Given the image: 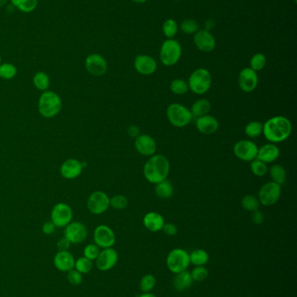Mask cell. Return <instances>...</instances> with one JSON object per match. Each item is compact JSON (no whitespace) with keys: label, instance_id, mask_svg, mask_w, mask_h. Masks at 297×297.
I'll use <instances>...</instances> for the list:
<instances>
[{"label":"cell","instance_id":"obj_1","mask_svg":"<svg viewBox=\"0 0 297 297\" xmlns=\"http://www.w3.org/2000/svg\"><path fill=\"white\" fill-rule=\"evenodd\" d=\"M292 124L289 119L283 116L271 118L263 124L262 134L272 144L285 141L291 135Z\"/></svg>","mask_w":297,"mask_h":297},{"label":"cell","instance_id":"obj_2","mask_svg":"<svg viewBox=\"0 0 297 297\" xmlns=\"http://www.w3.org/2000/svg\"><path fill=\"white\" fill-rule=\"evenodd\" d=\"M170 170L168 159L163 155H154L144 165L143 173L145 178L151 184L157 185L166 180Z\"/></svg>","mask_w":297,"mask_h":297},{"label":"cell","instance_id":"obj_3","mask_svg":"<svg viewBox=\"0 0 297 297\" xmlns=\"http://www.w3.org/2000/svg\"><path fill=\"white\" fill-rule=\"evenodd\" d=\"M60 97L53 90H46L38 99V112L46 119H52L58 115L62 109Z\"/></svg>","mask_w":297,"mask_h":297},{"label":"cell","instance_id":"obj_4","mask_svg":"<svg viewBox=\"0 0 297 297\" xmlns=\"http://www.w3.org/2000/svg\"><path fill=\"white\" fill-rule=\"evenodd\" d=\"M188 88L196 95H203L207 93L212 85V76L204 68L195 70L190 75L187 82Z\"/></svg>","mask_w":297,"mask_h":297},{"label":"cell","instance_id":"obj_5","mask_svg":"<svg viewBox=\"0 0 297 297\" xmlns=\"http://www.w3.org/2000/svg\"><path fill=\"white\" fill-rule=\"evenodd\" d=\"M166 117L169 123L177 128L185 127L193 119L190 110L181 104H170L166 109Z\"/></svg>","mask_w":297,"mask_h":297},{"label":"cell","instance_id":"obj_6","mask_svg":"<svg viewBox=\"0 0 297 297\" xmlns=\"http://www.w3.org/2000/svg\"><path fill=\"white\" fill-rule=\"evenodd\" d=\"M181 53L182 49L180 43L175 39L169 38L162 43L160 48V61L166 66H172L179 62Z\"/></svg>","mask_w":297,"mask_h":297},{"label":"cell","instance_id":"obj_7","mask_svg":"<svg viewBox=\"0 0 297 297\" xmlns=\"http://www.w3.org/2000/svg\"><path fill=\"white\" fill-rule=\"evenodd\" d=\"M170 271L178 274L185 271L190 265L189 254L182 248H175L169 252L166 260Z\"/></svg>","mask_w":297,"mask_h":297},{"label":"cell","instance_id":"obj_8","mask_svg":"<svg viewBox=\"0 0 297 297\" xmlns=\"http://www.w3.org/2000/svg\"><path fill=\"white\" fill-rule=\"evenodd\" d=\"M282 195V186L277 185L274 182H266L263 185L259 194H258V200L260 204H262L265 207H270L275 204L280 199Z\"/></svg>","mask_w":297,"mask_h":297},{"label":"cell","instance_id":"obj_9","mask_svg":"<svg viewBox=\"0 0 297 297\" xmlns=\"http://www.w3.org/2000/svg\"><path fill=\"white\" fill-rule=\"evenodd\" d=\"M73 216V210L69 205L65 202H58L52 210L51 221L57 228H64L72 222Z\"/></svg>","mask_w":297,"mask_h":297},{"label":"cell","instance_id":"obj_10","mask_svg":"<svg viewBox=\"0 0 297 297\" xmlns=\"http://www.w3.org/2000/svg\"><path fill=\"white\" fill-rule=\"evenodd\" d=\"M110 207V198L103 191H96L91 194L88 199V208L91 213L101 215Z\"/></svg>","mask_w":297,"mask_h":297},{"label":"cell","instance_id":"obj_11","mask_svg":"<svg viewBox=\"0 0 297 297\" xmlns=\"http://www.w3.org/2000/svg\"><path fill=\"white\" fill-rule=\"evenodd\" d=\"M258 146L250 140H241L234 146V153L236 157L242 161L251 162L257 159Z\"/></svg>","mask_w":297,"mask_h":297},{"label":"cell","instance_id":"obj_12","mask_svg":"<svg viewBox=\"0 0 297 297\" xmlns=\"http://www.w3.org/2000/svg\"><path fill=\"white\" fill-rule=\"evenodd\" d=\"M93 239L99 248H112L116 242L114 231L107 225H99L93 233Z\"/></svg>","mask_w":297,"mask_h":297},{"label":"cell","instance_id":"obj_13","mask_svg":"<svg viewBox=\"0 0 297 297\" xmlns=\"http://www.w3.org/2000/svg\"><path fill=\"white\" fill-rule=\"evenodd\" d=\"M84 67L91 75L101 77L108 72V62L100 54L93 53L86 58Z\"/></svg>","mask_w":297,"mask_h":297},{"label":"cell","instance_id":"obj_14","mask_svg":"<svg viewBox=\"0 0 297 297\" xmlns=\"http://www.w3.org/2000/svg\"><path fill=\"white\" fill-rule=\"evenodd\" d=\"M65 237L73 244H79L84 242L88 237V229L80 222H71L65 227Z\"/></svg>","mask_w":297,"mask_h":297},{"label":"cell","instance_id":"obj_15","mask_svg":"<svg viewBox=\"0 0 297 297\" xmlns=\"http://www.w3.org/2000/svg\"><path fill=\"white\" fill-rule=\"evenodd\" d=\"M119 255L113 248H103L97 257L96 267L100 271H108L116 265Z\"/></svg>","mask_w":297,"mask_h":297},{"label":"cell","instance_id":"obj_16","mask_svg":"<svg viewBox=\"0 0 297 297\" xmlns=\"http://www.w3.org/2000/svg\"><path fill=\"white\" fill-rule=\"evenodd\" d=\"M258 75L251 68H244L241 71L238 77L240 89L244 93H252L258 85Z\"/></svg>","mask_w":297,"mask_h":297},{"label":"cell","instance_id":"obj_17","mask_svg":"<svg viewBox=\"0 0 297 297\" xmlns=\"http://www.w3.org/2000/svg\"><path fill=\"white\" fill-rule=\"evenodd\" d=\"M134 147L140 155L152 156H154L156 152L157 144L151 136H149L147 134H142L135 139Z\"/></svg>","mask_w":297,"mask_h":297},{"label":"cell","instance_id":"obj_18","mask_svg":"<svg viewBox=\"0 0 297 297\" xmlns=\"http://www.w3.org/2000/svg\"><path fill=\"white\" fill-rule=\"evenodd\" d=\"M134 68L141 75H152L157 69V63L155 58L148 55H139L134 60Z\"/></svg>","mask_w":297,"mask_h":297},{"label":"cell","instance_id":"obj_19","mask_svg":"<svg viewBox=\"0 0 297 297\" xmlns=\"http://www.w3.org/2000/svg\"><path fill=\"white\" fill-rule=\"evenodd\" d=\"M195 45L203 52H211L216 48V39L209 32L201 30L196 32L194 38Z\"/></svg>","mask_w":297,"mask_h":297},{"label":"cell","instance_id":"obj_20","mask_svg":"<svg viewBox=\"0 0 297 297\" xmlns=\"http://www.w3.org/2000/svg\"><path fill=\"white\" fill-rule=\"evenodd\" d=\"M83 170V164L74 158L67 159L62 164L60 174L64 178L72 180L80 176Z\"/></svg>","mask_w":297,"mask_h":297},{"label":"cell","instance_id":"obj_21","mask_svg":"<svg viewBox=\"0 0 297 297\" xmlns=\"http://www.w3.org/2000/svg\"><path fill=\"white\" fill-rule=\"evenodd\" d=\"M55 268L61 272H68L74 268L75 259L69 251H58L53 258Z\"/></svg>","mask_w":297,"mask_h":297},{"label":"cell","instance_id":"obj_22","mask_svg":"<svg viewBox=\"0 0 297 297\" xmlns=\"http://www.w3.org/2000/svg\"><path fill=\"white\" fill-rule=\"evenodd\" d=\"M196 128L200 132L204 135H212L219 129V122L213 116H203L198 118L195 123Z\"/></svg>","mask_w":297,"mask_h":297},{"label":"cell","instance_id":"obj_23","mask_svg":"<svg viewBox=\"0 0 297 297\" xmlns=\"http://www.w3.org/2000/svg\"><path fill=\"white\" fill-rule=\"evenodd\" d=\"M280 156L279 148L277 147L275 144H267L261 148H258L257 159L263 162L265 164H271L277 161Z\"/></svg>","mask_w":297,"mask_h":297},{"label":"cell","instance_id":"obj_24","mask_svg":"<svg viewBox=\"0 0 297 297\" xmlns=\"http://www.w3.org/2000/svg\"><path fill=\"white\" fill-rule=\"evenodd\" d=\"M143 224L147 231L151 232H158L163 228L165 220L160 214L152 211L145 215V217L143 218Z\"/></svg>","mask_w":297,"mask_h":297},{"label":"cell","instance_id":"obj_25","mask_svg":"<svg viewBox=\"0 0 297 297\" xmlns=\"http://www.w3.org/2000/svg\"><path fill=\"white\" fill-rule=\"evenodd\" d=\"M193 283L194 281H193L191 274L187 270L175 274V278L173 280L174 288L178 292H183L189 289L193 285Z\"/></svg>","mask_w":297,"mask_h":297},{"label":"cell","instance_id":"obj_26","mask_svg":"<svg viewBox=\"0 0 297 297\" xmlns=\"http://www.w3.org/2000/svg\"><path fill=\"white\" fill-rule=\"evenodd\" d=\"M211 110V104L207 99L202 98V99H199L197 101H195L192 104L191 107V114H192L193 118H201L203 116L207 115Z\"/></svg>","mask_w":297,"mask_h":297},{"label":"cell","instance_id":"obj_27","mask_svg":"<svg viewBox=\"0 0 297 297\" xmlns=\"http://www.w3.org/2000/svg\"><path fill=\"white\" fill-rule=\"evenodd\" d=\"M155 194L161 199H168L174 194V187L170 181L164 180L162 182L155 185Z\"/></svg>","mask_w":297,"mask_h":297},{"label":"cell","instance_id":"obj_28","mask_svg":"<svg viewBox=\"0 0 297 297\" xmlns=\"http://www.w3.org/2000/svg\"><path fill=\"white\" fill-rule=\"evenodd\" d=\"M272 182H275L277 185H284L287 178V172H286L285 168L283 165H274L269 170Z\"/></svg>","mask_w":297,"mask_h":297},{"label":"cell","instance_id":"obj_29","mask_svg":"<svg viewBox=\"0 0 297 297\" xmlns=\"http://www.w3.org/2000/svg\"><path fill=\"white\" fill-rule=\"evenodd\" d=\"M190 263L195 266H205L209 261V255L204 249H195L189 254Z\"/></svg>","mask_w":297,"mask_h":297},{"label":"cell","instance_id":"obj_30","mask_svg":"<svg viewBox=\"0 0 297 297\" xmlns=\"http://www.w3.org/2000/svg\"><path fill=\"white\" fill-rule=\"evenodd\" d=\"M33 84L37 89H39L41 92H46L49 88L51 81H50L49 76L43 72H38L36 73L33 79H32Z\"/></svg>","mask_w":297,"mask_h":297},{"label":"cell","instance_id":"obj_31","mask_svg":"<svg viewBox=\"0 0 297 297\" xmlns=\"http://www.w3.org/2000/svg\"><path fill=\"white\" fill-rule=\"evenodd\" d=\"M12 6L21 12L29 13L37 8L38 0H11Z\"/></svg>","mask_w":297,"mask_h":297},{"label":"cell","instance_id":"obj_32","mask_svg":"<svg viewBox=\"0 0 297 297\" xmlns=\"http://www.w3.org/2000/svg\"><path fill=\"white\" fill-rule=\"evenodd\" d=\"M262 131H263V124L259 121L250 122L245 127V134L250 139H257L262 135Z\"/></svg>","mask_w":297,"mask_h":297},{"label":"cell","instance_id":"obj_33","mask_svg":"<svg viewBox=\"0 0 297 297\" xmlns=\"http://www.w3.org/2000/svg\"><path fill=\"white\" fill-rule=\"evenodd\" d=\"M18 70L14 64L11 63L0 64V78L4 80H11L17 75Z\"/></svg>","mask_w":297,"mask_h":297},{"label":"cell","instance_id":"obj_34","mask_svg":"<svg viewBox=\"0 0 297 297\" xmlns=\"http://www.w3.org/2000/svg\"><path fill=\"white\" fill-rule=\"evenodd\" d=\"M156 278L154 275L147 274L141 278L140 282V289L142 293H149L155 289L156 285Z\"/></svg>","mask_w":297,"mask_h":297},{"label":"cell","instance_id":"obj_35","mask_svg":"<svg viewBox=\"0 0 297 297\" xmlns=\"http://www.w3.org/2000/svg\"><path fill=\"white\" fill-rule=\"evenodd\" d=\"M170 89L172 90L173 93H175V95H184L188 92V84L187 82L183 80V79H175L171 82L170 84Z\"/></svg>","mask_w":297,"mask_h":297},{"label":"cell","instance_id":"obj_36","mask_svg":"<svg viewBox=\"0 0 297 297\" xmlns=\"http://www.w3.org/2000/svg\"><path fill=\"white\" fill-rule=\"evenodd\" d=\"M242 206L246 211L253 212L257 210H259V200L257 196H253V195H246L242 198Z\"/></svg>","mask_w":297,"mask_h":297},{"label":"cell","instance_id":"obj_37","mask_svg":"<svg viewBox=\"0 0 297 297\" xmlns=\"http://www.w3.org/2000/svg\"><path fill=\"white\" fill-rule=\"evenodd\" d=\"M74 268L81 274H88L93 268V261L88 259L87 257H79L75 261Z\"/></svg>","mask_w":297,"mask_h":297},{"label":"cell","instance_id":"obj_38","mask_svg":"<svg viewBox=\"0 0 297 297\" xmlns=\"http://www.w3.org/2000/svg\"><path fill=\"white\" fill-rule=\"evenodd\" d=\"M250 169L253 175L259 177L265 176L268 172L267 164L260 161L258 159H254L253 161H251Z\"/></svg>","mask_w":297,"mask_h":297},{"label":"cell","instance_id":"obj_39","mask_svg":"<svg viewBox=\"0 0 297 297\" xmlns=\"http://www.w3.org/2000/svg\"><path fill=\"white\" fill-rule=\"evenodd\" d=\"M194 282H203L208 277V269L205 266H195V268L190 272Z\"/></svg>","mask_w":297,"mask_h":297},{"label":"cell","instance_id":"obj_40","mask_svg":"<svg viewBox=\"0 0 297 297\" xmlns=\"http://www.w3.org/2000/svg\"><path fill=\"white\" fill-rule=\"evenodd\" d=\"M267 59L262 53H257L252 57L250 60V68L254 72L262 71L265 67Z\"/></svg>","mask_w":297,"mask_h":297},{"label":"cell","instance_id":"obj_41","mask_svg":"<svg viewBox=\"0 0 297 297\" xmlns=\"http://www.w3.org/2000/svg\"><path fill=\"white\" fill-rule=\"evenodd\" d=\"M162 31L166 38H173L177 34L178 25L174 19H167L162 26Z\"/></svg>","mask_w":297,"mask_h":297},{"label":"cell","instance_id":"obj_42","mask_svg":"<svg viewBox=\"0 0 297 297\" xmlns=\"http://www.w3.org/2000/svg\"><path fill=\"white\" fill-rule=\"evenodd\" d=\"M129 205V200L123 195H116L110 198V206L115 210H124Z\"/></svg>","mask_w":297,"mask_h":297},{"label":"cell","instance_id":"obj_43","mask_svg":"<svg viewBox=\"0 0 297 297\" xmlns=\"http://www.w3.org/2000/svg\"><path fill=\"white\" fill-rule=\"evenodd\" d=\"M181 29L186 34H194L198 32L199 25L194 19H185L181 24Z\"/></svg>","mask_w":297,"mask_h":297},{"label":"cell","instance_id":"obj_44","mask_svg":"<svg viewBox=\"0 0 297 297\" xmlns=\"http://www.w3.org/2000/svg\"><path fill=\"white\" fill-rule=\"evenodd\" d=\"M99 247L96 245L95 243H91L88 245L86 246L84 248V257H87L88 259L91 261H94L97 259V257L99 256L100 249Z\"/></svg>","mask_w":297,"mask_h":297},{"label":"cell","instance_id":"obj_45","mask_svg":"<svg viewBox=\"0 0 297 297\" xmlns=\"http://www.w3.org/2000/svg\"><path fill=\"white\" fill-rule=\"evenodd\" d=\"M67 280L73 286H79L83 282V277L81 273L77 271L76 269H72L70 271L67 272Z\"/></svg>","mask_w":297,"mask_h":297},{"label":"cell","instance_id":"obj_46","mask_svg":"<svg viewBox=\"0 0 297 297\" xmlns=\"http://www.w3.org/2000/svg\"><path fill=\"white\" fill-rule=\"evenodd\" d=\"M161 231H163L164 234L168 237H175V235H177L178 233V228L176 227V225L171 223V222L165 223Z\"/></svg>","mask_w":297,"mask_h":297},{"label":"cell","instance_id":"obj_47","mask_svg":"<svg viewBox=\"0 0 297 297\" xmlns=\"http://www.w3.org/2000/svg\"><path fill=\"white\" fill-rule=\"evenodd\" d=\"M251 220L254 224H262V222H264V215L259 210H257L251 214Z\"/></svg>","mask_w":297,"mask_h":297},{"label":"cell","instance_id":"obj_48","mask_svg":"<svg viewBox=\"0 0 297 297\" xmlns=\"http://www.w3.org/2000/svg\"><path fill=\"white\" fill-rule=\"evenodd\" d=\"M71 244L72 243L69 242V240L64 237L57 242V248H58V251H67L70 248Z\"/></svg>","mask_w":297,"mask_h":297},{"label":"cell","instance_id":"obj_49","mask_svg":"<svg viewBox=\"0 0 297 297\" xmlns=\"http://www.w3.org/2000/svg\"><path fill=\"white\" fill-rule=\"evenodd\" d=\"M55 229L56 226L52 221H48V222H45L43 226H42V231L46 235H52V234L54 233Z\"/></svg>","mask_w":297,"mask_h":297},{"label":"cell","instance_id":"obj_50","mask_svg":"<svg viewBox=\"0 0 297 297\" xmlns=\"http://www.w3.org/2000/svg\"><path fill=\"white\" fill-rule=\"evenodd\" d=\"M128 133H129V136H132V138H134V139H136L138 136H140V130H139V128L136 125L129 126Z\"/></svg>","mask_w":297,"mask_h":297},{"label":"cell","instance_id":"obj_51","mask_svg":"<svg viewBox=\"0 0 297 297\" xmlns=\"http://www.w3.org/2000/svg\"><path fill=\"white\" fill-rule=\"evenodd\" d=\"M139 297H157L155 295V294H153L151 292H149V293H143L142 294H140V296Z\"/></svg>","mask_w":297,"mask_h":297},{"label":"cell","instance_id":"obj_52","mask_svg":"<svg viewBox=\"0 0 297 297\" xmlns=\"http://www.w3.org/2000/svg\"><path fill=\"white\" fill-rule=\"evenodd\" d=\"M8 3V0H0V7H3Z\"/></svg>","mask_w":297,"mask_h":297},{"label":"cell","instance_id":"obj_53","mask_svg":"<svg viewBox=\"0 0 297 297\" xmlns=\"http://www.w3.org/2000/svg\"><path fill=\"white\" fill-rule=\"evenodd\" d=\"M132 1H134L135 3H145L147 0H132Z\"/></svg>","mask_w":297,"mask_h":297},{"label":"cell","instance_id":"obj_54","mask_svg":"<svg viewBox=\"0 0 297 297\" xmlns=\"http://www.w3.org/2000/svg\"><path fill=\"white\" fill-rule=\"evenodd\" d=\"M1 59H2V58H1V55H0V64H1Z\"/></svg>","mask_w":297,"mask_h":297}]
</instances>
